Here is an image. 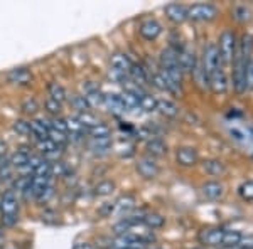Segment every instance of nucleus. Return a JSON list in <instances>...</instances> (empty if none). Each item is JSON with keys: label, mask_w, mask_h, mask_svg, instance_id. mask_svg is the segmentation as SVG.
I'll list each match as a JSON object with an SVG mask.
<instances>
[{"label": "nucleus", "mask_w": 253, "mask_h": 249, "mask_svg": "<svg viewBox=\"0 0 253 249\" xmlns=\"http://www.w3.org/2000/svg\"><path fill=\"white\" fill-rule=\"evenodd\" d=\"M218 51H219L221 66H228V64L233 63L235 54H236V39H235V34L230 29L223 31L221 36H219Z\"/></svg>", "instance_id": "obj_1"}, {"label": "nucleus", "mask_w": 253, "mask_h": 249, "mask_svg": "<svg viewBox=\"0 0 253 249\" xmlns=\"http://www.w3.org/2000/svg\"><path fill=\"white\" fill-rule=\"evenodd\" d=\"M218 15V9L213 3H196V5L187 9V19L196 20V22H208L213 20Z\"/></svg>", "instance_id": "obj_2"}, {"label": "nucleus", "mask_w": 253, "mask_h": 249, "mask_svg": "<svg viewBox=\"0 0 253 249\" xmlns=\"http://www.w3.org/2000/svg\"><path fill=\"white\" fill-rule=\"evenodd\" d=\"M219 66H221V61H219V51L218 46L214 42L208 44L205 47V52H203V68L208 72V77L213 71H216Z\"/></svg>", "instance_id": "obj_3"}, {"label": "nucleus", "mask_w": 253, "mask_h": 249, "mask_svg": "<svg viewBox=\"0 0 253 249\" xmlns=\"http://www.w3.org/2000/svg\"><path fill=\"white\" fill-rule=\"evenodd\" d=\"M250 63V61H248ZM247 61L235 54L233 59V88L236 93H245V71H247Z\"/></svg>", "instance_id": "obj_4"}, {"label": "nucleus", "mask_w": 253, "mask_h": 249, "mask_svg": "<svg viewBox=\"0 0 253 249\" xmlns=\"http://www.w3.org/2000/svg\"><path fill=\"white\" fill-rule=\"evenodd\" d=\"M208 84H210L211 91L214 95H224L228 91V77L223 66H219L216 71L211 72L210 77H208Z\"/></svg>", "instance_id": "obj_5"}, {"label": "nucleus", "mask_w": 253, "mask_h": 249, "mask_svg": "<svg viewBox=\"0 0 253 249\" xmlns=\"http://www.w3.org/2000/svg\"><path fill=\"white\" fill-rule=\"evenodd\" d=\"M223 236H224V229H219V227H210V229H203L199 232V243L205 244V246H223Z\"/></svg>", "instance_id": "obj_6"}, {"label": "nucleus", "mask_w": 253, "mask_h": 249, "mask_svg": "<svg viewBox=\"0 0 253 249\" xmlns=\"http://www.w3.org/2000/svg\"><path fill=\"white\" fill-rule=\"evenodd\" d=\"M140 36L144 37L145 40H156L159 36L162 34V26L157 22V20L154 19H149V20H144V22L140 24Z\"/></svg>", "instance_id": "obj_7"}, {"label": "nucleus", "mask_w": 253, "mask_h": 249, "mask_svg": "<svg viewBox=\"0 0 253 249\" xmlns=\"http://www.w3.org/2000/svg\"><path fill=\"white\" fill-rule=\"evenodd\" d=\"M175 158H177L179 165L182 167H194L199 160L198 152H196L193 146H182V148H179L177 153H175Z\"/></svg>", "instance_id": "obj_8"}, {"label": "nucleus", "mask_w": 253, "mask_h": 249, "mask_svg": "<svg viewBox=\"0 0 253 249\" xmlns=\"http://www.w3.org/2000/svg\"><path fill=\"white\" fill-rule=\"evenodd\" d=\"M137 172L144 178H147V180H152V178H156L159 175V165L152 158H142L137 163Z\"/></svg>", "instance_id": "obj_9"}, {"label": "nucleus", "mask_w": 253, "mask_h": 249, "mask_svg": "<svg viewBox=\"0 0 253 249\" xmlns=\"http://www.w3.org/2000/svg\"><path fill=\"white\" fill-rule=\"evenodd\" d=\"M166 15L170 22L182 24L187 20V7L181 5V3H169V5L166 7Z\"/></svg>", "instance_id": "obj_10"}, {"label": "nucleus", "mask_w": 253, "mask_h": 249, "mask_svg": "<svg viewBox=\"0 0 253 249\" xmlns=\"http://www.w3.org/2000/svg\"><path fill=\"white\" fill-rule=\"evenodd\" d=\"M179 66H181L182 72H194L198 64H196V54L191 49H179Z\"/></svg>", "instance_id": "obj_11"}, {"label": "nucleus", "mask_w": 253, "mask_h": 249, "mask_svg": "<svg viewBox=\"0 0 253 249\" xmlns=\"http://www.w3.org/2000/svg\"><path fill=\"white\" fill-rule=\"evenodd\" d=\"M0 212L3 214H19V204L17 197L12 190H7L2 195V201H0Z\"/></svg>", "instance_id": "obj_12"}, {"label": "nucleus", "mask_w": 253, "mask_h": 249, "mask_svg": "<svg viewBox=\"0 0 253 249\" xmlns=\"http://www.w3.org/2000/svg\"><path fill=\"white\" fill-rule=\"evenodd\" d=\"M203 195L210 201H219V199L224 195V185L221 182H206L203 185Z\"/></svg>", "instance_id": "obj_13"}, {"label": "nucleus", "mask_w": 253, "mask_h": 249, "mask_svg": "<svg viewBox=\"0 0 253 249\" xmlns=\"http://www.w3.org/2000/svg\"><path fill=\"white\" fill-rule=\"evenodd\" d=\"M9 83H14V84H19V86H27V84L32 81V74L29 69L26 68H19V69H12L7 76Z\"/></svg>", "instance_id": "obj_14"}, {"label": "nucleus", "mask_w": 253, "mask_h": 249, "mask_svg": "<svg viewBox=\"0 0 253 249\" xmlns=\"http://www.w3.org/2000/svg\"><path fill=\"white\" fill-rule=\"evenodd\" d=\"M110 64H112L113 71H118V72H125V74H128V69L132 68V61L126 54L124 52H117V54L112 56V59H110Z\"/></svg>", "instance_id": "obj_15"}, {"label": "nucleus", "mask_w": 253, "mask_h": 249, "mask_svg": "<svg viewBox=\"0 0 253 249\" xmlns=\"http://www.w3.org/2000/svg\"><path fill=\"white\" fill-rule=\"evenodd\" d=\"M236 54H238L242 59L247 61V63L248 61H252V54H253V36L252 34H243L242 36Z\"/></svg>", "instance_id": "obj_16"}, {"label": "nucleus", "mask_w": 253, "mask_h": 249, "mask_svg": "<svg viewBox=\"0 0 253 249\" xmlns=\"http://www.w3.org/2000/svg\"><path fill=\"white\" fill-rule=\"evenodd\" d=\"M29 126H31V135H34L38 138V142L46 140L49 130H51V123H47L46 120H32L29 121Z\"/></svg>", "instance_id": "obj_17"}, {"label": "nucleus", "mask_w": 253, "mask_h": 249, "mask_svg": "<svg viewBox=\"0 0 253 249\" xmlns=\"http://www.w3.org/2000/svg\"><path fill=\"white\" fill-rule=\"evenodd\" d=\"M203 170L208 175H213V177H219V175L226 174V165L218 160V158H210V160L203 162Z\"/></svg>", "instance_id": "obj_18"}, {"label": "nucleus", "mask_w": 253, "mask_h": 249, "mask_svg": "<svg viewBox=\"0 0 253 249\" xmlns=\"http://www.w3.org/2000/svg\"><path fill=\"white\" fill-rule=\"evenodd\" d=\"M152 84L156 88H159L161 91H167V93H177L181 88H177L175 84L170 83L167 77L162 74V72H157V74H154L152 76Z\"/></svg>", "instance_id": "obj_19"}, {"label": "nucleus", "mask_w": 253, "mask_h": 249, "mask_svg": "<svg viewBox=\"0 0 253 249\" xmlns=\"http://www.w3.org/2000/svg\"><path fill=\"white\" fill-rule=\"evenodd\" d=\"M105 105H107V108L110 109L112 113H125V106L122 103V98L120 95H115V93H108V95H105Z\"/></svg>", "instance_id": "obj_20"}, {"label": "nucleus", "mask_w": 253, "mask_h": 249, "mask_svg": "<svg viewBox=\"0 0 253 249\" xmlns=\"http://www.w3.org/2000/svg\"><path fill=\"white\" fill-rule=\"evenodd\" d=\"M157 109L162 113L164 116H169V118H174L179 115V106L170 100H157Z\"/></svg>", "instance_id": "obj_21"}, {"label": "nucleus", "mask_w": 253, "mask_h": 249, "mask_svg": "<svg viewBox=\"0 0 253 249\" xmlns=\"http://www.w3.org/2000/svg\"><path fill=\"white\" fill-rule=\"evenodd\" d=\"M84 100L88 101L89 108L91 106H98V105H103L105 101V95L100 91L98 88H93V86H88L86 93H84Z\"/></svg>", "instance_id": "obj_22"}, {"label": "nucleus", "mask_w": 253, "mask_h": 249, "mask_svg": "<svg viewBox=\"0 0 253 249\" xmlns=\"http://www.w3.org/2000/svg\"><path fill=\"white\" fill-rule=\"evenodd\" d=\"M147 152L152 157H162V155L167 153V145L159 138H152L150 142H147Z\"/></svg>", "instance_id": "obj_23"}, {"label": "nucleus", "mask_w": 253, "mask_h": 249, "mask_svg": "<svg viewBox=\"0 0 253 249\" xmlns=\"http://www.w3.org/2000/svg\"><path fill=\"white\" fill-rule=\"evenodd\" d=\"M29 152H27L26 148H20V150H17L14 155L10 157V165L12 167H17V169H24V167H27V162H29Z\"/></svg>", "instance_id": "obj_24"}, {"label": "nucleus", "mask_w": 253, "mask_h": 249, "mask_svg": "<svg viewBox=\"0 0 253 249\" xmlns=\"http://www.w3.org/2000/svg\"><path fill=\"white\" fill-rule=\"evenodd\" d=\"M138 108L144 109V111H147V113L156 111V109H157V100L152 95H147V93H144V95L138 96Z\"/></svg>", "instance_id": "obj_25"}, {"label": "nucleus", "mask_w": 253, "mask_h": 249, "mask_svg": "<svg viewBox=\"0 0 253 249\" xmlns=\"http://www.w3.org/2000/svg\"><path fill=\"white\" fill-rule=\"evenodd\" d=\"M243 234L240 231H233V229H224V236H223V246L221 248H230V246H238L240 241H242Z\"/></svg>", "instance_id": "obj_26"}, {"label": "nucleus", "mask_w": 253, "mask_h": 249, "mask_svg": "<svg viewBox=\"0 0 253 249\" xmlns=\"http://www.w3.org/2000/svg\"><path fill=\"white\" fill-rule=\"evenodd\" d=\"M144 224L150 229H161L164 227L166 224V219L162 217L161 214H156V212H150V214H145L144 215Z\"/></svg>", "instance_id": "obj_27"}, {"label": "nucleus", "mask_w": 253, "mask_h": 249, "mask_svg": "<svg viewBox=\"0 0 253 249\" xmlns=\"http://www.w3.org/2000/svg\"><path fill=\"white\" fill-rule=\"evenodd\" d=\"M128 74L130 77L133 79V83L137 84H144L147 83V72H145V69L140 66V64H132V68L128 69Z\"/></svg>", "instance_id": "obj_28"}, {"label": "nucleus", "mask_w": 253, "mask_h": 249, "mask_svg": "<svg viewBox=\"0 0 253 249\" xmlns=\"http://www.w3.org/2000/svg\"><path fill=\"white\" fill-rule=\"evenodd\" d=\"M135 197L133 195H122L120 199L115 202V207L120 212H130L135 209Z\"/></svg>", "instance_id": "obj_29"}, {"label": "nucleus", "mask_w": 253, "mask_h": 249, "mask_svg": "<svg viewBox=\"0 0 253 249\" xmlns=\"http://www.w3.org/2000/svg\"><path fill=\"white\" fill-rule=\"evenodd\" d=\"M49 96H51V100L58 101V103H63L64 100H66V89H64L61 84L58 83H49Z\"/></svg>", "instance_id": "obj_30"}, {"label": "nucleus", "mask_w": 253, "mask_h": 249, "mask_svg": "<svg viewBox=\"0 0 253 249\" xmlns=\"http://www.w3.org/2000/svg\"><path fill=\"white\" fill-rule=\"evenodd\" d=\"M88 133L93 137V140H98V138H110V126L105 123H98L96 126L88 130Z\"/></svg>", "instance_id": "obj_31"}, {"label": "nucleus", "mask_w": 253, "mask_h": 249, "mask_svg": "<svg viewBox=\"0 0 253 249\" xmlns=\"http://www.w3.org/2000/svg\"><path fill=\"white\" fill-rule=\"evenodd\" d=\"M71 106L75 109H78L80 111V115L81 113H88L89 111V105H88V101L84 100V96H81V95H73L71 96Z\"/></svg>", "instance_id": "obj_32"}, {"label": "nucleus", "mask_w": 253, "mask_h": 249, "mask_svg": "<svg viewBox=\"0 0 253 249\" xmlns=\"http://www.w3.org/2000/svg\"><path fill=\"white\" fill-rule=\"evenodd\" d=\"M120 98H122V103H124L126 111H130V109H138V96L125 91L124 95H120Z\"/></svg>", "instance_id": "obj_33"}, {"label": "nucleus", "mask_w": 253, "mask_h": 249, "mask_svg": "<svg viewBox=\"0 0 253 249\" xmlns=\"http://www.w3.org/2000/svg\"><path fill=\"white\" fill-rule=\"evenodd\" d=\"M113 190H115V183L112 180H103L95 187V194L100 195V197H107Z\"/></svg>", "instance_id": "obj_34"}, {"label": "nucleus", "mask_w": 253, "mask_h": 249, "mask_svg": "<svg viewBox=\"0 0 253 249\" xmlns=\"http://www.w3.org/2000/svg\"><path fill=\"white\" fill-rule=\"evenodd\" d=\"M20 109H22V113H26V115H36V113L39 111V103L34 98H27V100L22 101Z\"/></svg>", "instance_id": "obj_35"}, {"label": "nucleus", "mask_w": 253, "mask_h": 249, "mask_svg": "<svg viewBox=\"0 0 253 249\" xmlns=\"http://www.w3.org/2000/svg\"><path fill=\"white\" fill-rule=\"evenodd\" d=\"M110 146H112V138H98V140H93L91 143V148L100 153L108 152Z\"/></svg>", "instance_id": "obj_36"}, {"label": "nucleus", "mask_w": 253, "mask_h": 249, "mask_svg": "<svg viewBox=\"0 0 253 249\" xmlns=\"http://www.w3.org/2000/svg\"><path fill=\"white\" fill-rule=\"evenodd\" d=\"M78 120H80V123L83 125L84 128H86V132H88L89 128H93V126H96L98 123H100V121H98L89 111L88 113H81V115L78 116Z\"/></svg>", "instance_id": "obj_37"}, {"label": "nucleus", "mask_w": 253, "mask_h": 249, "mask_svg": "<svg viewBox=\"0 0 253 249\" xmlns=\"http://www.w3.org/2000/svg\"><path fill=\"white\" fill-rule=\"evenodd\" d=\"M38 148L41 150V153L49 155V153L56 152V150H59V146L56 145V143H52V142L49 140V138H46V140H39L38 142Z\"/></svg>", "instance_id": "obj_38"}, {"label": "nucleus", "mask_w": 253, "mask_h": 249, "mask_svg": "<svg viewBox=\"0 0 253 249\" xmlns=\"http://www.w3.org/2000/svg\"><path fill=\"white\" fill-rule=\"evenodd\" d=\"M132 226H133V224L125 217L124 220H120V222L113 226V231H115L117 236H125V234H128V231L132 229Z\"/></svg>", "instance_id": "obj_39"}, {"label": "nucleus", "mask_w": 253, "mask_h": 249, "mask_svg": "<svg viewBox=\"0 0 253 249\" xmlns=\"http://www.w3.org/2000/svg\"><path fill=\"white\" fill-rule=\"evenodd\" d=\"M34 175H38V177H51V162L44 158L39 163L38 169H34Z\"/></svg>", "instance_id": "obj_40"}, {"label": "nucleus", "mask_w": 253, "mask_h": 249, "mask_svg": "<svg viewBox=\"0 0 253 249\" xmlns=\"http://www.w3.org/2000/svg\"><path fill=\"white\" fill-rule=\"evenodd\" d=\"M240 195H242L245 201H253V180L243 182L240 185Z\"/></svg>", "instance_id": "obj_41"}, {"label": "nucleus", "mask_w": 253, "mask_h": 249, "mask_svg": "<svg viewBox=\"0 0 253 249\" xmlns=\"http://www.w3.org/2000/svg\"><path fill=\"white\" fill-rule=\"evenodd\" d=\"M14 132L22 135V137H27V135H31V126H29V121L26 120H17L14 123Z\"/></svg>", "instance_id": "obj_42"}, {"label": "nucleus", "mask_w": 253, "mask_h": 249, "mask_svg": "<svg viewBox=\"0 0 253 249\" xmlns=\"http://www.w3.org/2000/svg\"><path fill=\"white\" fill-rule=\"evenodd\" d=\"M245 89L247 91L253 89V59L247 64V71H245Z\"/></svg>", "instance_id": "obj_43"}, {"label": "nucleus", "mask_w": 253, "mask_h": 249, "mask_svg": "<svg viewBox=\"0 0 253 249\" xmlns=\"http://www.w3.org/2000/svg\"><path fill=\"white\" fill-rule=\"evenodd\" d=\"M51 130H56L59 133H66L68 132V126H66V118H52L51 120Z\"/></svg>", "instance_id": "obj_44"}, {"label": "nucleus", "mask_w": 253, "mask_h": 249, "mask_svg": "<svg viewBox=\"0 0 253 249\" xmlns=\"http://www.w3.org/2000/svg\"><path fill=\"white\" fill-rule=\"evenodd\" d=\"M47 138L52 142V143H56V145H58V146L64 145V143H66V140H68V138H66V135H64V133H59V132H56V130H49Z\"/></svg>", "instance_id": "obj_45"}, {"label": "nucleus", "mask_w": 253, "mask_h": 249, "mask_svg": "<svg viewBox=\"0 0 253 249\" xmlns=\"http://www.w3.org/2000/svg\"><path fill=\"white\" fill-rule=\"evenodd\" d=\"M51 175H56V177H66V165H64L63 162L51 163Z\"/></svg>", "instance_id": "obj_46"}, {"label": "nucleus", "mask_w": 253, "mask_h": 249, "mask_svg": "<svg viewBox=\"0 0 253 249\" xmlns=\"http://www.w3.org/2000/svg\"><path fill=\"white\" fill-rule=\"evenodd\" d=\"M44 108L47 109L51 115H59V111H61V103H58V101H54V100H46V103H44Z\"/></svg>", "instance_id": "obj_47"}, {"label": "nucleus", "mask_w": 253, "mask_h": 249, "mask_svg": "<svg viewBox=\"0 0 253 249\" xmlns=\"http://www.w3.org/2000/svg\"><path fill=\"white\" fill-rule=\"evenodd\" d=\"M235 17L236 20H240V22H247V20H250V10H248L247 7H236Z\"/></svg>", "instance_id": "obj_48"}, {"label": "nucleus", "mask_w": 253, "mask_h": 249, "mask_svg": "<svg viewBox=\"0 0 253 249\" xmlns=\"http://www.w3.org/2000/svg\"><path fill=\"white\" fill-rule=\"evenodd\" d=\"M52 195H54V189H52L51 185H47L46 189H42V190L39 192V195L36 199H38L39 202H47L49 199L52 197Z\"/></svg>", "instance_id": "obj_49"}, {"label": "nucleus", "mask_w": 253, "mask_h": 249, "mask_svg": "<svg viewBox=\"0 0 253 249\" xmlns=\"http://www.w3.org/2000/svg\"><path fill=\"white\" fill-rule=\"evenodd\" d=\"M19 220V214H3L2 215V224L5 227H14Z\"/></svg>", "instance_id": "obj_50"}, {"label": "nucleus", "mask_w": 253, "mask_h": 249, "mask_svg": "<svg viewBox=\"0 0 253 249\" xmlns=\"http://www.w3.org/2000/svg\"><path fill=\"white\" fill-rule=\"evenodd\" d=\"M42 160H44V158H42V157H39V155H31V157H29V162H27V167H29L32 172H34V169H38L39 163L42 162Z\"/></svg>", "instance_id": "obj_51"}, {"label": "nucleus", "mask_w": 253, "mask_h": 249, "mask_svg": "<svg viewBox=\"0 0 253 249\" xmlns=\"http://www.w3.org/2000/svg\"><path fill=\"white\" fill-rule=\"evenodd\" d=\"M242 249H253V236H248V238H242L238 244Z\"/></svg>", "instance_id": "obj_52"}, {"label": "nucleus", "mask_w": 253, "mask_h": 249, "mask_svg": "<svg viewBox=\"0 0 253 249\" xmlns=\"http://www.w3.org/2000/svg\"><path fill=\"white\" fill-rule=\"evenodd\" d=\"M113 211H115V204H105V206L100 209V214H101V215H105V217H107V215L112 214Z\"/></svg>", "instance_id": "obj_53"}, {"label": "nucleus", "mask_w": 253, "mask_h": 249, "mask_svg": "<svg viewBox=\"0 0 253 249\" xmlns=\"http://www.w3.org/2000/svg\"><path fill=\"white\" fill-rule=\"evenodd\" d=\"M54 212H52V211H46V212H44V214H42V220H47V222H51V219L52 217H54Z\"/></svg>", "instance_id": "obj_54"}, {"label": "nucleus", "mask_w": 253, "mask_h": 249, "mask_svg": "<svg viewBox=\"0 0 253 249\" xmlns=\"http://www.w3.org/2000/svg\"><path fill=\"white\" fill-rule=\"evenodd\" d=\"M73 249H95V248L89 246V244H86V243H80V244H75Z\"/></svg>", "instance_id": "obj_55"}, {"label": "nucleus", "mask_w": 253, "mask_h": 249, "mask_svg": "<svg viewBox=\"0 0 253 249\" xmlns=\"http://www.w3.org/2000/svg\"><path fill=\"white\" fill-rule=\"evenodd\" d=\"M5 152H7V145L3 143V142H0V157H3Z\"/></svg>", "instance_id": "obj_56"}, {"label": "nucleus", "mask_w": 253, "mask_h": 249, "mask_svg": "<svg viewBox=\"0 0 253 249\" xmlns=\"http://www.w3.org/2000/svg\"><path fill=\"white\" fill-rule=\"evenodd\" d=\"M221 249H242L240 246H230V248H221Z\"/></svg>", "instance_id": "obj_57"}, {"label": "nucleus", "mask_w": 253, "mask_h": 249, "mask_svg": "<svg viewBox=\"0 0 253 249\" xmlns=\"http://www.w3.org/2000/svg\"><path fill=\"white\" fill-rule=\"evenodd\" d=\"M3 232H5V231H3V227L0 226V238H2V236H3Z\"/></svg>", "instance_id": "obj_58"}, {"label": "nucleus", "mask_w": 253, "mask_h": 249, "mask_svg": "<svg viewBox=\"0 0 253 249\" xmlns=\"http://www.w3.org/2000/svg\"><path fill=\"white\" fill-rule=\"evenodd\" d=\"M194 249H201V248H194Z\"/></svg>", "instance_id": "obj_59"}, {"label": "nucleus", "mask_w": 253, "mask_h": 249, "mask_svg": "<svg viewBox=\"0 0 253 249\" xmlns=\"http://www.w3.org/2000/svg\"><path fill=\"white\" fill-rule=\"evenodd\" d=\"M154 249H161V248H154Z\"/></svg>", "instance_id": "obj_60"}]
</instances>
